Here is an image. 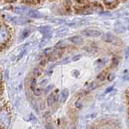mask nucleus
Returning <instances> with one entry per match:
<instances>
[{"label": "nucleus", "mask_w": 129, "mask_h": 129, "mask_svg": "<svg viewBox=\"0 0 129 129\" xmlns=\"http://www.w3.org/2000/svg\"><path fill=\"white\" fill-rule=\"evenodd\" d=\"M0 119H1V129H7L10 126L12 117H11V111L9 109L7 110L2 107Z\"/></svg>", "instance_id": "nucleus-1"}, {"label": "nucleus", "mask_w": 129, "mask_h": 129, "mask_svg": "<svg viewBox=\"0 0 129 129\" xmlns=\"http://www.w3.org/2000/svg\"><path fill=\"white\" fill-rule=\"evenodd\" d=\"M11 37L10 32L8 30V28L4 24L1 25L0 28V44H1V47L3 49V46L7 42V41L9 40Z\"/></svg>", "instance_id": "nucleus-2"}, {"label": "nucleus", "mask_w": 129, "mask_h": 129, "mask_svg": "<svg viewBox=\"0 0 129 129\" xmlns=\"http://www.w3.org/2000/svg\"><path fill=\"white\" fill-rule=\"evenodd\" d=\"M81 34L88 37H99L102 35V33L96 28H86L81 32Z\"/></svg>", "instance_id": "nucleus-3"}, {"label": "nucleus", "mask_w": 129, "mask_h": 129, "mask_svg": "<svg viewBox=\"0 0 129 129\" xmlns=\"http://www.w3.org/2000/svg\"><path fill=\"white\" fill-rule=\"evenodd\" d=\"M12 21L13 22L14 24H19V25H23L25 24L29 23L30 20L28 18L25 17V16H20V17H13L12 18Z\"/></svg>", "instance_id": "nucleus-4"}, {"label": "nucleus", "mask_w": 129, "mask_h": 129, "mask_svg": "<svg viewBox=\"0 0 129 129\" xmlns=\"http://www.w3.org/2000/svg\"><path fill=\"white\" fill-rule=\"evenodd\" d=\"M103 40L107 42L113 43V44H117V41L120 42L117 38H115V36H113L111 34H106L104 37H103Z\"/></svg>", "instance_id": "nucleus-5"}, {"label": "nucleus", "mask_w": 129, "mask_h": 129, "mask_svg": "<svg viewBox=\"0 0 129 129\" xmlns=\"http://www.w3.org/2000/svg\"><path fill=\"white\" fill-rule=\"evenodd\" d=\"M68 95H69V91L67 88L62 90L60 94H59V102L60 103H63L67 101V99L68 98Z\"/></svg>", "instance_id": "nucleus-6"}, {"label": "nucleus", "mask_w": 129, "mask_h": 129, "mask_svg": "<svg viewBox=\"0 0 129 129\" xmlns=\"http://www.w3.org/2000/svg\"><path fill=\"white\" fill-rule=\"evenodd\" d=\"M14 12H16L17 14H29V12H31L30 9H28V7H15L13 9Z\"/></svg>", "instance_id": "nucleus-7"}, {"label": "nucleus", "mask_w": 129, "mask_h": 129, "mask_svg": "<svg viewBox=\"0 0 129 129\" xmlns=\"http://www.w3.org/2000/svg\"><path fill=\"white\" fill-rule=\"evenodd\" d=\"M69 41L72 42V43L76 44V45H81V44L84 42V40L80 36H74L72 37V38H69Z\"/></svg>", "instance_id": "nucleus-8"}, {"label": "nucleus", "mask_w": 129, "mask_h": 129, "mask_svg": "<svg viewBox=\"0 0 129 129\" xmlns=\"http://www.w3.org/2000/svg\"><path fill=\"white\" fill-rule=\"evenodd\" d=\"M28 16L31 18H36V19H40V18H42L45 16L42 12H38V11H35V10H31V12H29Z\"/></svg>", "instance_id": "nucleus-9"}, {"label": "nucleus", "mask_w": 129, "mask_h": 129, "mask_svg": "<svg viewBox=\"0 0 129 129\" xmlns=\"http://www.w3.org/2000/svg\"><path fill=\"white\" fill-rule=\"evenodd\" d=\"M38 30L42 33V34H45V35H49V34H51L52 33H51V31H52V29H51V28L50 26H43V27H40L38 28Z\"/></svg>", "instance_id": "nucleus-10"}, {"label": "nucleus", "mask_w": 129, "mask_h": 129, "mask_svg": "<svg viewBox=\"0 0 129 129\" xmlns=\"http://www.w3.org/2000/svg\"><path fill=\"white\" fill-rule=\"evenodd\" d=\"M56 101V95L55 93H51L49 97H48V99H47V102H48V105H53L54 103Z\"/></svg>", "instance_id": "nucleus-11"}, {"label": "nucleus", "mask_w": 129, "mask_h": 129, "mask_svg": "<svg viewBox=\"0 0 129 129\" xmlns=\"http://www.w3.org/2000/svg\"><path fill=\"white\" fill-rule=\"evenodd\" d=\"M119 3V1H111V0H110V1H106V0L103 1V3H105L106 6H107L108 7H115Z\"/></svg>", "instance_id": "nucleus-12"}, {"label": "nucleus", "mask_w": 129, "mask_h": 129, "mask_svg": "<svg viewBox=\"0 0 129 129\" xmlns=\"http://www.w3.org/2000/svg\"><path fill=\"white\" fill-rule=\"evenodd\" d=\"M68 31V29L67 28H61L57 31V35H58V36L64 35V34H67Z\"/></svg>", "instance_id": "nucleus-13"}, {"label": "nucleus", "mask_w": 129, "mask_h": 129, "mask_svg": "<svg viewBox=\"0 0 129 129\" xmlns=\"http://www.w3.org/2000/svg\"><path fill=\"white\" fill-rule=\"evenodd\" d=\"M96 88H97V83L96 82H91V83L88 84L86 87L87 90H93Z\"/></svg>", "instance_id": "nucleus-14"}, {"label": "nucleus", "mask_w": 129, "mask_h": 129, "mask_svg": "<svg viewBox=\"0 0 129 129\" xmlns=\"http://www.w3.org/2000/svg\"><path fill=\"white\" fill-rule=\"evenodd\" d=\"M106 77V72H102L98 76V79L99 80H104Z\"/></svg>", "instance_id": "nucleus-15"}, {"label": "nucleus", "mask_w": 129, "mask_h": 129, "mask_svg": "<svg viewBox=\"0 0 129 129\" xmlns=\"http://www.w3.org/2000/svg\"><path fill=\"white\" fill-rule=\"evenodd\" d=\"M42 72V69L41 68V67H38V68H37L35 70H34V75L36 76H38L39 75H41V73Z\"/></svg>", "instance_id": "nucleus-16"}, {"label": "nucleus", "mask_w": 129, "mask_h": 129, "mask_svg": "<svg viewBox=\"0 0 129 129\" xmlns=\"http://www.w3.org/2000/svg\"><path fill=\"white\" fill-rule=\"evenodd\" d=\"M36 85H37V84H36V78H33V80H31V88H32V90L34 91L36 88Z\"/></svg>", "instance_id": "nucleus-17"}, {"label": "nucleus", "mask_w": 129, "mask_h": 129, "mask_svg": "<svg viewBox=\"0 0 129 129\" xmlns=\"http://www.w3.org/2000/svg\"><path fill=\"white\" fill-rule=\"evenodd\" d=\"M71 62V58H66L65 59L62 60L61 62H58V64H68V62Z\"/></svg>", "instance_id": "nucleus-18"}, {"label": "nucleus", "mask_w": 129, "mask_h": 129, "mask_svg": "<svg viewBox=\"0 0 129 129\" xmlns=\"http://www.w3.org/2000/svg\"><path fill=\"white\" fill-rule=\"evenodd\" d=\"M23 3H26V4H32V5L34 4V5H35V4H38L40 2H38V1H24Z\"/></svg>", "instance_id": "nucleus-19"}, {"label": "nucleus", "mask_w": 129, "mask_h": 129, "mask_svg": "<svg viewBox=\"0 0 129 129\" xmlns=\"http://www.w3.org/2000/svg\"><path fill=\"white\" fill-rule=\"evenodd\" d=\"M33 92H34V95H36V96H40V95H41V93H42V91L40 90L39 88H35V89Z\"/></svg>", "instance_id": "nucleus-20"}, {"label": "nucleus", "mask_w": 129, "mask_h": 129, "mask_svg": "<svg viewBox=\"0 0 129 129\" xmlns=\"http://www.w3.org/2000/svg\"><path fill=\"white\" fill-rule=\"evenodd\" d=\"M29 34H30V31H29L28 29H25V30L24 31V33H23V37H22V38H26V37H28Z\"/></svg>", "instance_id": "nucleus-21"}, {"label": "nucleus", "mask_w": 129, "mask_h": 129, "mask_svg": "<svg viewBox=\"0 0 129 129\" xmlns=\"http://www.w3.org/2000/svg\"><path fill=\"white\" fill-rule=\"evenodd\" d=\"M82 56L80 54H78V55H76V56H74L72 58V61H76V60H79L80 58H81Z\"/></svg>", "instance_id": "nucleus-22"}, {"label": "nucleus", "mask_w": 129, "mask_h": 129, "mask_svg": "<svg viewBox=\"0 0 129 129\" xmlns=\"http://www.w3.org/2000/svg\"><path fill=\"white\" fill-rule=\"evenodd\" d=\"M114 78H115V75H114L113 73H110V74L108 76V80H110H110H113Z\"/></svg>", "instance_id": "nucleus-23"}, {"label": "nucleus", "mask_w": 129, "mask_h": 129, "mask_svg": "<svg viewBox=\"0 0 129 129\" xmlns=\"http://www.w3.org/2000/svg\"><path fill=\"white\" fill-rule=\"evenodd\" d=\"M76 107L77 108H81L82 107V103L81 102H76Z\"/></svg>", "instance_id": "nucleus-24"}, {"label": "nucleus", "mask_w": 129, "mask_h": 129, "mask_svg": "<svg viewBox=\"0 0 129 129\" xmlns=\"http://www.w3.org/2000/svg\"><path fill=\"white\" fill-rule=\"evenodd\" d=\"M46 129H57V128L54 127L52 125H50V124H47L46 126Z\"/></svg>", "instance_id": "nucleus-25"}, {"label": "nucleus", "mask_w": 129, "mask_h": 129, "mask_svg": "<svg viewBox=\"0 0 129 129\" xmlns=\"http://www.w3.org/2000/svg\"><path fill=\"white\" fill-rule=\"evenodd\" d=\"M68 129H76V125L75 124H71L70 126L68 127Z\"/></svg>", "instance_id": "nucleus-26"}, {"label": "nucleus", "mask_w": 129, "mask_h": 129, "mask_svg": "<svg viewBox=\"0 0 129 129\" xmlns=\"http://www.w3.org/2000/svg\"><path fill=\"white\" fill-rule=\"evenodd\" d=\"M113 85H111L110 87H109V88H107V89H106V93H109V92H110V91H112V89H113Z\"/></svg>", "instance_id": "nucleus-27"}, {"label": "nucleus", "mask_w": 129, "mask_h": 129, "mask_svg": "<svg viewBox=\"0 0 129 129\" xmlns=\"http://www.w3.org/2000/svg\"><path fill=\"white\" fill-rule=\"evenodd\" d=\"M50 50H51V48H48V49H46V50H45V51H44V53H45L46 54H49V53L50 52Z\"/></svg>", "instance_id": "nucleus-28"}, {"label": "nucleus", "mask_w": 129, "mask_h": 129, "mask_svg": "<svg viewBox=\"0 0 129 129\" xmlns=\"http://www.w3.org/2000/svg\"><path fill=\"white\" fill-rule=\"evenodd\" d=\"M46 82H47V80H43V81H42V82L41 83V84H42V85H44V83L46 84Z\"/></svg>", "instance_id": "nucleus-29"}, {"label": "nucleus", "mask_w": 129, "mask_h": 129, "mask_svg": "<svg viewBox=\"0 0 129 129\" xmlns=\"http://www.w3.org/2000/svg\"><path fill=\"white\" fill-rule=\"evenodd\" d=\"M91 129H95V128H94V127H92Z\"/></svg>", "instance_id": "nucleus-30"}]
</instances>
